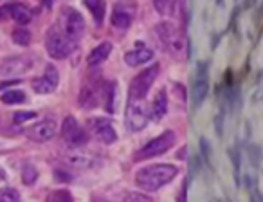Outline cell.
Masks as SVG:
<instances>
[{"instance_id":"obj_28","label":"cell","mask_w":263,"mask_h":202,"mask_svg":"<svg viewBox=\"0 0 263 202\" xmlns=\"http://www.w3.org/2000/svg\"><path fill=\"white\" fill-rule=\"evenodd\" d=\"M0 202H20V193L13 188L0 190Z\"/></svg>"},{"instance_id":"obj_36","label":"cell","mask_w":263,"mask_h":202,"mask_svg":"<svg viewBox=\"0 0 263 202\" xmlns=\"http://www.w3.org/2000/svg\"><path fill=\"white\" fill-rule=\"evenodd\" d=\"M4 181H6V172L0 168V182H4Z\"/></svg>"},{"instance_id":"obj_21","label":"cell","mask_w":263,"mask_h":202,"mask_svg":"<svg viewBox=\"0 0 263 202\" xmlns=\"http://www.w3.org/2000/svg\"><path fill=\"white\" fill-rule=\"evenodd\" d=\"M11 18L18 25H25L33 20V11L24 4H11Z\"/></svg>"},{"instance_id":"obj_34","label":"cell","mask_w":263,"mask_h":202,"mask_svg":"<svg viewBox=\"0 0 263 202\" xmlns=\"http://www.w3.org/2000/svg\"><path fill=\"white\" fill-rule=\"evenodd\" d=\"M177 202H188V181H184V184H182L181 193H179Z\"/></svg>"},{"instance_id":"obj_32","label":"cell","mask_w":263,"mask_h":202,"mask_svg":"<svg viewBox=\"0 0 263 202\" xmlns=\"http://www.w3.org/2000/svg\"><path fill=\"white\" fill-rule=\"evenodd\" d=\"M200 146H202V153H204V157H206V161H209L211 159V148H209V143H207L204 137L200 139Z\"/></svg>"},{"instance_id":"obj_20","label":"cell","mask_w":263,"mask_h":202,"mask_svg":"<svg viewBox=\"0 0 263 202\" xmlns=\"http://www.w3.org/2000/svg\"><path fill=\"white\" fill-rule=\"evenodd\" d=\"M83 2H85L86 9L92 13L96 24L98 25L103 24L105 13H107V2H105V0H83Z\"/></svg>"},{"instance_id":"obj_18","label":"cell","mask_w":263,"mask_h":202,"mask_svg":"<svg viewBox=\"0 0 263 202\" xmlns=\"http://www.w3.org/2000/svg\"><path fill=\"white\" fill-rule=\"evenodd\" d=\"M110 53H112L110 42H101V44H98V46L89 53L86 63L91 67H99L103 62H107V58L110 56Z\"/></svg>"},{"instance_id":"obj_12","label":"cell","mask_w":263,"mask_h":202,"mask_svg":"<svg viewBox=\"0 0 263 202\" xmlns=\"http://www.w3.org/2000/svg\"><path fill=\"white\" fill-rule=\"evenodd\" d=\"M207 91H209V76H207V63L198 62L197 72L193 79V103L195 107H200L202 101L206 99Z\"/></svg>"},{"instance_id":"obj_2","label":"cell","mask_w":263,"mask_h":202,"mask_svg":"<svg viewBox=\"0 0 263 202\" xmlns=\"http://www.w3.org/2000/svg\"><path fill=\"white\" fill-rule=\"evenodd\" d=\"M46 49L49 56L54 58V60H65L74 53L76 42L70 40L58 25H53V27L47 29L46 33Z\"/></svg>"},{"instance_id":"obj_1","label":"cell","mask_w":263,"mask_h":202,"mask_svg":"<svg viewBox=\"0 0 263 202\" xmlns=\"http://www.w3.org/2000/svg\"><path fill=\"white\" fill-rule=\"evenodd\" d=\"M177 175H179V168L175 165H169V163H164V165H150L141 168L136 173V184L141 190L152 193V191H157L160 188H164L166 184H169Z\"/></svg>"},{"instance_id":"obj_10","label":"cell","mask_w":263,"mask_h":202,"mask_svg":"<svg viewBox=\"0 0 263 202\" xmlns=\"http://www.w3.org/2000/svg\"><path fill=\"white\" fill-rule=\"evenodd\" d=\"M89 132L103 144H114L117 141V134H115L114 125L110 123V119L107 117H92L86 121Z\"/></svg>"},{"instance_id":"obj_13","label":"cell","mask_w":263,"mask_h":202,"mask_svg":"<svg viewBox=\"0 0 263 202\" xmlns=\"http://www.w3.org/2000/svg\"><path fill=\"white\" fill-rule=\"evenodd\" d=\"M58 83H60V74H58V69L54 65H47L46 67V72H43V76H40V78H34L33 79V91L36 92V94H51V92L56 91Z\"/></svg>"},{"instance_id":"obj_33","label":"cell","mask_w":263,"mask_h":202,"mask_svg":"<svg viewBox=\"0 0 263 202\" xmlns=\"http://www.w3.org/2000/svg\"><path fill=\"white\" fill-rule=\"evenodd\" d=\"M175 94H177V98L181 96V103L186 105V91H184V85L177 83V85H175Z\"/></svg>"},{"instance_id":"obj_31","label":"cell","mask_w":263,"mask_h":202,"mask_svg":"<svg viewBox=\"0 0 263 202\" xmlns=\"http://www.w3.org/2000/svg\"><path fill=\"white\" fill-rule=\"evenodd\" d=\"M8 18H11V4H6L0 8V22L8 20Z\"/></svg>"},{"instance_id":"obj_24","label":"cell","mask_w":263,"mask_h":202,"mask_svg":"<svg viewBox=\"0 0 263 202\" xmlns=\"http://www.w3.org/2000/svg\"><path fill=\"white\" fill-rule=\"evenodd\" d=\"M11 38H13V42H15L17 46H22V47H25V46H29V44H31V33H29V29L22 27V25L13 31Z\"/></svg>"},{"instance_id":"obj_14","label":"cell","mask_w":263,"mask_h":202,"mask_svg":"<svg viewBox=\"0 0 263 202\" xmlns=\"http://www.w3.org/2000/svg\"><path fill=\"white\" fill-rule=\"evenodd\" d=\"M134 9H136V6H130V8H128L126 2H117L110 15L112 25H114L115 29L126 31L132 25V22H134Z\"/></svg>"},{"instance_id":"obj_8","label":"cell","mask_w":263,"mask_h":202,"mask_svg":"<svg viewBox=\"0 0 263 202\" xmlns=\"http://www.w3.org/2000/svg\"><path fill=\"white\" fill-rule=\"evenodd\" d=\"M58 27L70 38V40H79L85 33V18L81 17V13L78 9L65 6L60 11V24Z\"/></svg>"},{"instance_id":"obj_30","label":"cell","mask_w":263,"mask_h":202,"mask_svg":"<svg viewBox=\"0 0 263 202\" xmlns=\"http://www.w3.org/2000/svg\"><path fill=\"white\" fill-rule=\"evenodd\" d=\"M36 117V112L33 110H22V112H17V114L13 115V121L15 123H25V121H31Z\"/></svg>"},{"instance_id":"obj_11","label":"cell","mask_w":263,"mask_h":202,"mask_svg":"<svg viewBox=\"0 0 263 202\" xmlns=\"http://www.w3.org/2000/svg\"><path fill=\"white\" fill-rule=\"evenodd\" d=\"M34 60L31 56H9L6 58L4 62H0V76H6V78H11V76H18L27 72L31 67H33Z\"/></svg>"},{"instance_id":"obj_35","label":"cell","mask_w":263,"mask_h":202,"mask_svg":"<svg viewBox=\"0 0 263 202\" xmlns=\"http://www.w3.org/2000/svg\"><path fill=\"white\" fill-rule=\"evenodd\" d=\"M20 79H8V82H2L0 83V91L4 89V87H9V85H13V83H18Z\"/></svg>"},{"instance_id":"obj_16","label":"cell","mask_w":263,"mask_h":202,"mask_svg":"<svg viewBox=\"0 0 263 202\" xmlns=\"http://www.w3.org/2000/svg\"><path fill=\"white\" fill-rule=\"evenodd\" d=\"M56 130L58 127L53 119H43L40 123L33 125L31 128H27V137L36 141V143H46V141H51L56 136Z\"/></svg>"},{"instance_id":"obj_37","label":"cell","mask_w":263,"mask_h":202,"mask_svg":"<svg viewBox=\"0 0 263 202\" xmlns=\"http://www.w3.org/2000/svg\"><path fill=\"white\" fill-rule=\"evenodd\" d=\"M92 202H108V200H107V198H101V197H96V198H94V200H92Z\"/></svg>"},{"instance_id":"obj_17","label":"cell","mask_w":263,"mask_h":202,"mask_svg":"<svg viewBox=\"0 0 263 202\" xmlns=\"http://www.w3.org/2000/svg\"><path fill=\"white\" fill-rule=\"evenodd\" d=\"M153 58V51L144 46V42H137V47L134 51H128L124 54V62L130 67H139L144 63H150Z\"/></svg>"},{"instance_id":"obj_7","label":"cell","mask_w":263,"mask_h":202,"mask_svg":"<svg viewBox=\"0 0 263 202\" xmlns=\"http://www.w3.org/2000/svg\"><path fill=\"white\" fill-rule=\"evenodd\" d=\"M150 121V108L144 99H128L126 112H124V125L130 132H141L146 128Z\"/></svg>"},{"instance_id":"obj_29","label":"cell","mask_w":263,"mask_h":202,"mask_svg":"<svg viewBox=\"0 0 263 202\" xmlns=\"http://www.w3.org/2000/svg\"><path fill=\"white\" fill-rule=\"evenodd\" d=\"M123 202H153L148 195L139 193V191H130V193L124 195V200Z\"/></svg>"},{"instance_id":"obj_5","label":"cell","mask_w":263,"mask_h":202,"mask_svg":"<svg viewBox=\"0 0 263 202\" xmlns=\"http://www.w3.org/2000/svg\"><path fill=\"white\" fill-rule=\"evenodd\" d=\"M177 141V136L173 130H164V132L160 134V136L153 137L152 141L144 144L143 148H139L136 153H134V161L141 163V161H148V159H153L157 155H162L166 153L169 148H171L173 144Z\"/></svg>"},{"instance_id":"obj_19","label":"cell","mask_w":263,"mask_h":202,"mask_svg":"<svg viewBox=\"0 0 263 202\" xmlns=\"http://www.w3.org/2000/svg\"><path fill=\"white\" fill-rule=\"evenodd\" d=\"M150 112H152V117L155 121H160L166 115V112H168V94H166L164 89L157 91V94L153 96Z\"/></svg>"},{"instance_id":"obj_15","label":"cell","mask_w":263,"mask_h":202,"mask_svg":"<svg viewBox=\"0 0 263 202\" xmlns=\"http://www.w3.org/2000/svg\"><path fill=\"white\" fill-rule=\"evenodd\" d=\"M65 163L72 168L78 170H91L98 165V157L91 152H83L79 148H72L65 155Z\"/></svg>"},{"instance_id":"obj_9","label":"cell","mask_w":263,"mask_h":202,"mask_svg":"<svg viewBox=\"0 0 263 202\" xmlns=\"http://www.w3.org/2000/svg\"><path fill=\"white\" fill-rule=\"evenodd\" d=\"M62 137L69 148H81L89 143V132L76 121V117L67 115L62 125Z\"/></svg>"},{"instance_id":"obj_6","label":"cell","mask_w":263,"mask_h":202,"mask_svg":"<svg viewBox=\"0 0 263 202\" xmlns=\"http://www.w3.org/2000/svg\"><path fill=\"white\" fill-rule=\"evenodd\" d=\"M159 63H153L148 69L141 70L139 74L134 76L130 82V89H128V99H144L148 96L150 89H152L153 82L159 76Z\"/></svg>"},{"instance_id":"obj_23","label":"cell","mask_w":263,"mask_h":202,"mask_svg":"<svg viewBox=\"0 0 263 202\" xmlns=\"http://www.w3.org/2000/svg\"><path fill=\"white\" fill-rule=\"evenodd\" d=\"M115 82H108L105 83V91H103V99H105V110L108 114H114V107H115Z\"/></svg>"},{"instance_id":"obj_27","label":"cell","mask_w":263,"mask_h":202,"mask_svg":"<svg viewBox=\"0 0 263 202\" xmlns=\"http://www.w3.org/2000/svg\"><path fill=\"white\" fill-rule=\"evenodd\" d=\"M47 202H74V198H72V195H70L69 190H56L51 193V197Z\"/></svg>"},{"instance_id":"obj_3","label":"cell","mask_w":263,"mask_h":202,"mask_svg":"<svg viewBox=\"0 0 263 202\" xmlns=\"http://www.w3.org/2000/svg\"><path fill=\"white\" fill-rule=\"evenodd\" d=\"M105 91V82L99 74V70H92L83 82L81 89H79V107L85 110H92L99 105L101 96Z\"/></svg>"},{"instance_id":"obj_4","label":"cell","mask_w":263,"mask_h":202,"mask_svg":"<svg viewBox=\"0 0 263 202\" xmlns=\"http://www.w3.org/2000/svg\"><path fill=\"white\" fill-rule=\"evenodd\" d=\"M155 36L160 42V46L171 56H181L184 51V36L182 31L171 22H159L155 25Z\"/></svg>"},{"instance_id":"obj_22","label":"cell","mask_w":263,"mask_h":202,"mask_svg":"<svg viewBox=\"0 0 263 202\" xmlns=\"http://www.w3.org/2000/svg\"><path fill=\"white\" fill-rule=\"evenodd\" d=\"M153 6L160 15L168 17H177L179 11V0H153Z\"/></svg>"},{"instance_id":"obj_25","label":"cell","mask_w":263,"mask_h":202,"mask_svg":"<svg viewBox=\"0 0 263 202\" xmlns=\"http://www.w3.org/2000/svg\"><path fill=\"white\" fill-rule=\"evenodd\" d=\"M2 103H6V105L25 103V94L22 91H8L2 94Z\"/></svg>"},{"instance_id":"obj_26","label":"cell","mask_w":263,"mask_h":202,"mask_svg":"<svg viewBox=\"0 0 263 202\" xmlns=\"http://www.w3.org/2000/svg\"><path fill=\"white\" fill-rule=\"evenodd\" d=\"M36 179H38V172L33 165H25L24 168H22V181H24V184L27 186L34 184Z\"/></svg>"}]
</instances>
